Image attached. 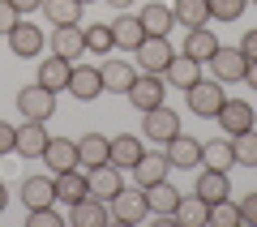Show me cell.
I'll use <instances>...</instances> for the list:
<instances>
[{
	"label": "cell",
	"mask_w": 257,
	"mask_h": 227,
	"mask_svg": "<svg viewBox=\"0 0 257 227\" xmlns=\"http://www.w3.org/2000/svg\"><path fill=\"white\" fill-rule=\"evenodd\" d=\"M124 94H128V103L138 111H150V107H159V103H167V82L159 73H138Z\"/></svg>",
	"instance_id": "1"
},
{
	"label": "cell",
	"mask_w": 257,
	"mask_h": 227,
	"mask_svg": "<svg viewBox=\"0 0 257 227\" xmlns=\"http://www.w3.org/2000/svg\"><path fill=\"white\" fill-rule=\"evenodd\" d=\"M107 206H111V218H116V223H124V227H138L142 218L150 214V206H146V189H142V184H138V189H120L116 197L107 201Z\"/></svg>",
	"instance_id": "2"
},
{
	"label": "cell",
	"mask_w": 257,
	"mask_h": 227,
	"mask_svg": "<svg viewBox=\"0 0 257 227\" xmlns=\"http://www.w3.org/2000/svg\"><path fill=\"white\" fill-rule=\"evenodd\" d=\"M189 107H193V116H202V120H214L219 116V107H223V99H227V94H223V82H202V77H197V82L189 86Z\"/></svg>",
	"instance_id": "3"
},
{
	"label": "cell",
	"mask_w": 257,
	"mask_h": 227,
	"mask_svg": "<svg viewBox=\"0 0 257 227\" xmlns=\"http://www.w3.org/2000/svg\"><path fill=\"white\" fill-rule=\"evenodd\" d=\"M133 56H138V69L142 73H159L163 77V69L172 64V39H159V35H146L138 47H133Z\"/></svg>",
	"instance_id": "4"
},
{
	"label": "cell",
	"mask_w": 257,
	"mask_h": 227,
	"mask_svg": "<svg viewBox=\"0 0 257 227\" xmlns=\"http://www.w3.org/2000/svg\"><path fill=\"white\" fill-rule=\"evenodd\" d=\"M206 64H210L214 82H223V86H227V82H244L248 56L240 52V47H223V43H219V52H214V56H210V60H206Z\"/></svg>",
	"instance_id": "5"
},
{
	"label": "cell",
	"mask_w": 257,
	"mask_h": 227,
	"mask_svg": "<svg viewBox=\"0 0 257 227\" xmlns=\"http://www.w3.org/2000/svg\"><path fill=\"white\" fill-rule=\"evenodd\" d=\"M18 111L26 120H52L56 116V90H47V86H26V90H18Z\"/></svg>",
	"instance_id": "6"
},
{
	"label": "cell",
	"mask_w": 257,
	"mask_h": 227,
	"mask_svg": "<svg viewBox=\"0 0 257 227\" xmlns=\"http://www.w3.org/2000/svg\"><path fill=\"white\" fill-rule=\"evenodd\" d=\"M223 125V133L227 137H240V133H248V129H257V116H253V103H244V99H223V107H219V116H214Z\"/></svg>",
	"instance_id": "7"
},
{
	"label": "cell",
	"mask_w": 257,
	"mask_h": 227,
	"mask_svg": "<svg viewBox=\"0 0 257 227\" xmlns=\"http://www.w3.org/2000/svg\"><path fill=\"white\" fill-rule=\"evenodd\" d=\"M9 47H13V56H22V60H35V56L47 47V35L35 26V22H18V26L9 30Z\"/></svg>",
	"instance_id": "8"
},
{
	"label": "cell",
	"mask_w": 257,
	"mask_h": 227,
	"mask_svg": "<svg viewBox=\"0 0 257 227\" xmlns=\"http://www.w3.org/2000/svg\"><path fill=\"white\" fill-rule=\"evenodd\" d=\"M86 184H90V197L111 201L120 189H124V176H120L116 163H99V167H90V172H86Z\"/></svg>",
	"instance_id": "9"
},
{
	"label": "cell",
	"mask_w": 257,
	"mask_h": 227,
	"mask_svg": "<svg viewBox=\"0 0 257 227\" xmlns=\"http://www.w3.org/2000/svg\"><path fill=\"white\" fill-rule=\"evenodd\" d=\"M142 116H146V137H150V142H163V146H167L176 133H180V116H176L167 103H159V107L142 111Z\"/></svg>",
	"instance_id": "10"
},
{
	"label": "cell",
	"mask_w": 257,
	"mask_h": 227,
	"mask_svg": "<svg viewBox=\"0 0 257 227\" xmlns=\"http://www.w3.org/2000/svg\"><path fill=\"white\" fill-rule=\"evenodd\" d=\"M142 155H146V146H142V142H138V137H133V133L107 137V163H116L120 172H133Z\"/></svg>",
	"instance_id": "11"
},
{
	"label": "cell",
	"mask_w": 257,
	"mask_h": 227,
	"mask_svg": "<svg viewBox=\"0 0 257 227\" xmlns=\"http://www.w3.org/2000/svg\"><path fill=\"white\" fill-rule=\"evenodd\" d=\"M69 94L82 103L99 99L103 94V73L94 69V64H73V73H69Z\"/></svg>",
	"instance_id": "12"
},
{
	"label": "cell",
	"mask_w": 257,
	"mask_h": 227,
	"mask_svg": "<svg viewBox=\"0 0 257 227\" xmlns=\"http://www.w3.org/2000/svg\"><path fill=\"white\" fill-rule=\"evenodd\" d=\"M56 184V201H69L77 206L82 197H90V184H86V167H69V172H56L52 176Z\"/></svg>",
	"instance_id": "13"
},
{
	"label": "cell",
	"mask_w": 257,
	"mask_h": 227,
	"mask_svg": "<svg viewBox=\"0 0 257 227\" xmlns=\"http://www.w3.org/2000/svg\"><path fill=\"white\" fill-rule=\"evenodd\" d=\"M43 163L56 172H69V167H82V159H77V142H69V137H47L43 146Z\"/></svg>",
	"instance_id": "14"
},
{
	"label": "cell",
	"mask_w": 257,
	"mask_h": 227,
	"mask_svg": "<svg viewBox=\"0 0 257 227\" xmlns=\"http://www.w3.org/2000/svg\"><path fill=\"white\" fill-rule=\"evenodd\" d=\"M107 218H111V206L99 197H82L77 206H69V223L73 227H107Z\"/></svg>",
	"instance_id": "15"
},
{
	"label": "cell",
	"mask_w": 257,
	"mask_h": 227,
	"mask_svg": "<svg viewBox=\"0 0 257 227\" xmlns=\"http://www.w3.org/2000/svg\"><path fill=\"white\" fill-rule=\"evenodd\" d=\"M43 146H47V125H43V120H26V125H18V150H13V155L43 159Z\"/></svg>",
	"instance_id": "16"
},
{
	"label": "cell",
	"mask_w": 257,
	"mask_h": 227,
	"mask_svg": "<svg viewBox=\"0 0 257 227\" xmlns=\"http://www.w3.org/2000/svg\"><path fill=\"white\" fill-rule=\"evenodd\" d=\"M52 52L73 64L77 56H86V30L82 26H56L52 30Z\"/></svg>",
	"instance_id": "17"
},
{
	"label": "cell",
	"mask_w": 257,
	"mask_h": 227,
	"mask_svg": "<svg viewBox=\"0 0 257 227\" xmlns=\"http://www.w3.org/2000/svg\"><path fill=\"white\" fill-rule=\"evenodd\" d=\"M193 193L206 201V206H214V201H223L231 193L227 184V172H219V167H206V172H197V184H193Z\"/></svg>",
	"instance_id": "18"
},
{
	"label": "cell",
	"mask_w": 257,
	"mask_h": 227,
	"mask_svg": "<svg viewBox=\"0 0 257 227\" xmlns=\"http://www.w3.org/2000/svg\"><path fill=\"white\" fill-rule=\"evenodd\" d=\"M146 206H150V214L172 218V214H176V206H180V189H176V184H167V180L146 184Z\"/></svg>",
	"instance_id": "19"
},
{
	"label": "cell",
	"mask_w": 257,
	"mask_h": 227,
	"mask_svg": "<svg viewBox=\"0 0 257 227\" xmlns=\"http://www.w3.org/2000/svg\"><path fill=\"white\" fill-rule=\"evenodd\" d=\"M167 163L172 167H197L202 163V142H197V137H184V133H176L172 142H167Z\"/></svg>",
	"instance_id": "20"
},
{
	"label": "cell",
	"mask_w": 257,
	"mask_h": 227,
	"mask_svg": "<svg viewBox=\"0 0 257 227\" xmlns=\"http://www.w3.org/2000/svg\"><path fill=\"white\" fill-rule=\"evenodd\" d=\"M22 201H26V210L56 206V184H52V176H26V180H22Z\"/></svg>",
	"instance_id": "21"
},
{
	"label": "cell",
	"mask_w": 257,
	"mask_h": 227,
	"mask_svg": "<svg viewBox=\"0 0 257 227\" xmlns=\"http://www.w3.org/2000/svg\"><path fill=\"white\" fill-rule=\"evenodd\" d=\"M197 77H202V64L193 60V56H184V52H180V56H172V64L163 69V82H172L176 90H189Z\"/></svg>",
	"instance_id": "22"
},
{
	"label": "cell",
	"mask_w": 257,
	"mask_h": 227,
	"mask_svg": "<svg viewBox=\"0 0 257 227\" xmlns=\"http://www.w3.org/2000/svg\"><path fill=\"white\" fill-rule=\"evenodd\" d=\"M138 22H142V30H146V35H159V39H167V35H172V26H176L172 9H167V5H159V0H150L146 9L138 13Z\"/></svg>",
	"instance_id": "23"
},
{
	"label": "cell",
	"mask_w": 257,
	"mask_h": 227,
	"mask_svg": "<svg viewBox=\"0 0 257 227\" xmlns=\"http://www.w3.org/2000/svg\"><path fill=\"white\" fill-rule=\"evenodd\" d=\"M69 73H73V64L52 52L43 64H39V86H47V90H69Z\"/></svg>",
	"instance_id": "24"
},
{
	"label": "cell",
	"mask_w": 257,
	"mask_h": 227,
	"mask_svg": "<svg viewBox=\"0 0 257 227\" xmlns=\"http://www.w3.org/2000/svg\"><path fill=\"white\" fill-rule=\"evenodd\" d=\"M99 73H103V90H116V94H124L133 86V77H138V69L128 60H107Z\"/></svg>",
	"instance_id": "25"
},
{
	"label": "cell",
	"mask_w": 257,
	"mask_h": 227,
	"mask_svg": "<svg viewBox=\"0 0 257 227\" xmlns=\"http://www.w3.org/2000/svg\"><path fill=\"white\" fill-rule=\"evenodd\" d=\"M214 52H219V39H214V30H206V26L189 30V39H184V56H193V60L202 64V60H210Z\"/></svg>",
	"instance_id": "26"
},
{
	"label": "cell",
	"mask_w": 257,
	"mask_h": 227,
	"mask_svg": "<svg viewBox=\"0 0 257 227\" xmlns=\"http://www.w3.org/2000/svg\"><path fill=\"white\" fill-rule=\"evenodd\" d=\"M167 167H172V163H167V155H150V150H146V155L138 159V167H133V176H138V184L146 189V184L167 180Z\"/></svg>",
	"instance_id": "27"
},
{
	"label": "cell",
	"mask_w": 257,
	"mask_h": 227,
	"mask_svg": "<svg viewBox=\"0 0 257 227\" xmlns=\"http://www.w3.org/2000/svg\"><path fill=\"white\" fill-rule=\"evenodd\" d=\"M111 39H116V47H124V52H133V47L146 39V30H142L138 18H128V13H120L116 22H111Z\"/></svg>",
	"instance_id": "28"
},
{
	"label": "cell",
	"mask_w": 257,
	"mask_h": 227,
	"mask_svg": "<svg viewBox=\"0 0 257 227\" xmlns=\"http://www.w3.org/2000/svg\"><path fill=\"white\" fill-rule=\"evenodd\" d=\"M82 0H43V13L56 26H82Z\"/></svg>",
	"instance_id": "29"
},
{
	"label": "cell",
	"mask_w": 257,
	"mask_h": 227,
	"mask_svg": "<svg viewBox=\"0 0 257 227\" xmlns=\"http://www.w3.org/2000/svg\"><path fill=\"white\" fill-rule=\"evenodd\" d=\"M172 18L180 22V26L197 30V26H206V22H210V5H206V0H176Z\"/></svg>",
	"instance_id": "30"
},
{
	"label": "cell",
	"mask_w": 257,
	"mask_h": 227,
	"mask_svg": "<svg viewBox=\"0 0 257 227\" xmlns=\"http://www.w3.org/2000/svg\"><path fill=\"white\" fill-rule=\"evenodd\" d=\"M77 159H82L86 172L99 167V163H107V137H103V133H86L82 142H77Z\"/></svg>",
	"instance_id": "31"
},
{
	"label": "cell",
	"mask_w": 257,
	"mask_h": 227,
	"mask_svg": "<svg viewBox=\"0 0 257 227\" xmlns=\"http://www.w3.org/2000/svg\"><path fill=\"white\" fill-rule=\"evenodd\" d=\"M202 159H206V167H219V172L236 167V150H231V137H219V142H206V146H202Z\"/></svg>",
	"instance_id": "32"
},
{
	"label": "cell",
	"mask_w": 257,
	"mask_h": 227,
	"mask_svg": "<svg viewBox=\"0 0 257 227\" xmlns=\"http://www.w3.org/2000/svg\"><path fill=\"white\" fill-rule=\"evenodd\" d=\"M176 223H184V227H202L206 218H210V206H206L202 197H180V206H176Z\"/></svg>",
	"instance_id": "33"
},
{
	"label": "cell",
	"mask_w": 257,
	"mask_h": 227,
	"mask_svg": "<svg viewBox=\"0 0 257 227\" xmlns=\"http://www.w3.org/2000/svg\"><path fill=\"white\" fill-rule=\"evenodd\" d=\"M111 47H116V39H111V22L86 26V52H94V56H107Z\"/></svg>",
	"instance_id": "34"
},
{
	"label": "cell",
	"mask_w": 257,
	"mask_h": 227,
	"mask_svg": "<svg viewBox=\"0 0 257 227\" xmlns=\"http://www.w3.org/2000/svg\"><path fill=\"white\" fill-rule=\"evenodd\" d=\"M231 150H236V163L240 167H257V129L231 137Z\"/></svg>",
	"instance_id": "35"
},
{
	"label": "cell",
	"mask_w": 257,
	"mask_h": 227,
	"mask_svg": "<svg viewBox=\"0 0 257 227\" xmlns=\"http://www.w3.org/2000/svg\"><path fill=\"white\" fill-rule=\"evenodd\" d=\"M206 223H210V227H240V206H236V201H227V197L214 201Z\"/></svg>",
	"instance_id": "36"
},
{
	"label": "cell",
	"mask_w": 257,
	"mask_h": 227,
	"mask_svg": "<svg viewBox=\"0 0 257 227\" xmlns=\"http://www.w3.org/2000/svg\"><path fill=\"white\" fill-rule=\"evenodd\" d=\"M210 5V18L214 22H240L248 9V0H206Z\"/></svg>",
	"instance_id": "37"
},
{
	"label": "cell",
	"mask_w": 257,
	"mask_h": 227,
	"mask_svg": "<svg viewBox=\"0 0 257 227\" xmlns=\"http://www.w3.org/2000/svg\"><path fill=\"white\" fill-rule=\"evenodd\" d=\"M26 227H64V214L56 206H39V210H26Z\"/></svg>",
	"instance_id": "38"
},
{
	"label": "cell",
	"mask_w": 257,
	"mask_h": 227,
	"mask_svg": "<svg viewBox=\"0 0 257 227\" xmlns=\"http://www.w3.org/2000/svg\"><path fill=\"white\" fill-rule=\"evenodd\" d=\"M13 150H18V125L0 120V155H13Z\"/></svg>",
	"instance_id": "39"
},
{
	"label": "cell",
	"mask_w": 257,
	"mask_h": 227,
	"mask_svg": "<svg viewBox=\"0 0 257 227\" xmlns=\"http://www.w3.org/2000/svg\"><path fill=\"white\" fill-rule=\"evenodd\" d=\"M240 223L257 227V193H244V197H240Z\"/></svg>",
	"instance_id": "40"
},
{
	"label": "cell",
	"mask_w": 257,
	"mask_h": 227,
	"mask_svg": "<svg viewBox=\"0 0 257 227\" xmlns=\"http://www.w3.org/2000/svg\"><path fill=\"white\" fill-rule=\"evenodd\" d=\"M18 22H22V13H18V9H13L9 0H0V35H9V30H13V26H18Z\"/></svg>",
	"instance_id": "41"
},
{
	"label": "cell",
	"mask_w": 257,
	"mask_h": 227,
	"mask_svg": "<svg viewBox=\"0 0 257 227\" xmlns=\"http://www.w3.org/2000/svg\"><path fill=\"white\" fill-rule=\"evenodd\" d=\"M240 52H244L248 60H257V30H248V35L240 39Z\"/></svg>",
	"instance_id": "42"
},
{
	"label": "cell",
	"mask_w": 257,
	"mask_h": 227,
	"mask_svg": "<svg viewBox=\"0 0 257 227\" xmlns=\"http://www.w3.org/2000/svg\"><path fill=\"white\" fill-rule=\"evenodd\" d=\"M18 13H35V9H43V0H9Z\"/></svg>",
	"instance_id": "43"
},
{
	"label": "cell",
	"mask_w": 257,
	"mask_h": 227,
	"mask_svg": "<svg viewBox=\"0 0 257 227\" xmlns=\"http://www.w3.org/2000/svg\"><path fill=\"white\" fill-rule=\"evenodd\" d=\"M244 82L257 90V60H248V69H244Z\"/></svg>",
	"instance_id": "44"
},
{
	"label": "cell",
	"mask_w": 257,
	"mask_h": 227,
	"mask_svg": "<svg viewBox=\"0 0 257 227\" xmlns=\"http://www.w3.org/2000/svg\"><path fill=\"white\" fill-rule=\"evenodd\" d=\"M5 206H9V189L0 184V214H5Z\"/></svg>",
	"instance_id": "45"
},
{
	"label": "cell",
	"mask_w": 257,
	"mask_h": 227,
	"mask_svg": "<svg viewBox=\"0 0 257 227\" xmlns=\"http://www.w3.org/2000/svg\"><path fill=\"white\" fill-rule=\"evenodd\" d=\"M107 5H111V9H120V13H124L128 5H133V0H107Z\"/></svg>",
	"instance_id": "46"
},
{
	"label": "cell",
	"mask_w": 257,
	"mask_h": 227,
	"mask_svg": "<svg viewBox=\"0 0 257 227\" xmlns=\"http://www.w3.org/2000/svg\"><path fill=\"white\" fill-rule=\"evenodd\" d=\"M82 5H90V0H82Z\"/></svg>",
	"instance_id": "47"
},
{
	"label": "cell",
	"mask_w": 257,
	"mask_h": 227,
	"mask_svg": "<svg viewBox=\"0 0 257 227\" xmlns=\"http://www.w3.org/2000/svg\"><path fill=\"white\" fill-rule=\"evenodd\" d=\"M248 5H257V0H248Z\"/></svg>",
	"instance_id": "48"
}]
</instances>
